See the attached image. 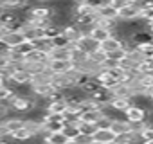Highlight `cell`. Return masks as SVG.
Wrapping results in <instances>:
<instances>
[{
    "instance_id": "6da1fadb",
    "label": "cell",
    "mask_w": 153,
    "mask_h": 144,
    "mask_svg": "<svg viewBox=\"0 0 153 144\" xmlns=\"http://www.w3.org/2000/svg\"><path fill=\"white\" fill-rule=\"evenodd\" d=\"M124 119L128 121V122H139V121H146V117H148V110H144L142 106H139V105H130L124 112Z\"/></svg>"
},
{
    "instance_id": "7a4b0ae2",
    "label": "cell",
    "mask_w": 153,
    "mask_h": 144,
    "mask_svg": "<svg viewBox=\"0 0 153 144\" xmlns=\"http://www.w3.org/2000/svg\"><path fill=\"white\" fill-rule=\"evenodd\" d=\"M139 15H140V6L139 4H128L117 11V20L119 22H131V20H137Z\"/></svg>"
},
{
    "instance_id": "3957f363",
    "label": "cell",
    "mask_w": 153,
    "mask_h": 144,
    "mask_svg": "<svg viewBox=\"0 0 153 144\" xmlns=\"http://www.w3.org/2000/svg\"><path fill=\"white\" fill-rule=\"evenodd\" d=\"M74 45H76V47H79L81 50H85L87 54H92L94 50L99 49V43H97L96 40H92V38L88 36V33H83L78 40L74 42Z\"/></svg>"
},
{
    "instance_id": "277c9868",
    "label": "cell",
    "mask_w": 153,
    "mask_h": 144,
    "mask_svg": "<svg viewBox=\"0 0 153 144\" xmlns=\"http://www.w3.org/2000/svg\"><path fill=\"white\" fill-rule=\"evenodd\" d=\"M45 65H47V70L52 72V74H65L72 67L70 59H47Z\"/></svg>"
},
{
    "instance_id": "5b68a950",
    "label": "cell",
    "mask_w": 153,
    "mask_h": 144,
    "mask_svg": "<svg viewBox=\"0 0 153 144\" xmlns=\"http://www.w3.org/2000/svg\"><path fill=\"white\" fill-rule=\"evenodd\" d=\"M68 59H70L72 65H81L88 59V54L85 50H81L79 47H76L74 43H70L68 45Z\"/></svg>"
},
{
    "instance_id": "8992f818",
    "label": "cell",
    "mask_w": 153,
    "mask_h": 144,
    "mask_svg": "<svg viewBox=\"0 0 153 144\" xmlns=\"http://www.w3.org/2000/svg\"><path fill=\"white\" fill-rule=\"evenodd\" d=\"M9 85H27V83H31V74H29V70L24 67V68H20V70H13V74H11V78H9V81H7Z\"/></svg>"
},
{
    "instance_id": "52a82bcc",
    "label": "cell",
    "mask_w": 153,
    "mask_h": 144,
    "mask_svg": "<svg viewBox=\"0 0 153 144\" xmlns=\"http://www.w3.org/2000/svg\"><path fill=\"white\" fill-rule=\"evenodd\" d=\"M88 36H90L92 40H96L97 43H101V42H105L106 38H110V36H112V31H110V29H106V27H103V25L94 24V25L88 29Z\"/></svg>"
},
{
    "instance_id": "ba28073f",
    "label": "cell",
    "mask_w": 153,
    "mask_h": 144,
    "mask_svg": "<svg viewBox=\"0 0 153 144\" xmlns=\"http://www.w3.org/2000/svg\"><path fill=\"white\" fill-rule=\"evenodd\" d=\"M2 40H4V43L7 45V49H15L16 45H20L22 42H25V36H24L22 31H9Z\"/></svg>"
},
{
    "instance_id": "9c48e42d",
    "label": "cell",
    "mask_w": 153,
    "mask_h": 144,
    "mask_svg": "<svg viewBox=\"0 0 153 144\" xmlns=\"http://www.w3.org/2000/svg\"><path fill=\"white\" fill-rule=\"evenodd\" d=\"M119 49H121V40H119L117 36H110V38H106L105 42L99 43V50H103L105 54L115 52V50H119Z\"/></svg>"
},
{
    "instance_id": "30bf717a",
    "label": "cell",
    "mask_w": 153,
    "mask_h": 144,
    "mask_svg": "<svg viewBox=\"0 0 153 144\" xmlns=\"http://www.w3.org/2000/svg\"><path fill=\"white\" fill-rule=\"evenodd\" d=\"M47 59H49V54L38 49H33L24 56V63H47Z\"/></svg>"
},
{
    "instance_id": "8fae6325",
    "label": "cell",
    "mask_w": 153,
    "mask_h": 144,
    "mask_svg": "<svg viewBox=\"0 0 153 144\" xmlns=\"http://www.w3.org/2000/svg\"><path fill=\"white\" fill-rule=\"evenodd\" d=\"M97 18H105V20H117V9H114L108 2H105L103 6H99L96 9Z\"/></svg>"
},
{
    "instance_id": "7c38bea8",
    "label": "cell",
    "mask_w": 153,
    "mask_h": 144,
    "mask_svg": "<svg viewBox=\"0 0 153 144\" xmlns=\"http://www.w3.org/2000/svg\"><path fill=\"white\" fill-rule=\"evenodd\" d=\"M131 103H133V99H130V97H112L108 101V108H112L115 112H124Z\"/></svg>"
},
{
    "instance_id": "4fadbf2b",
    "label": "cell",
    "mask_w": 153,
    "mask_h": 144,
    "mask_svg": "<svg viewBox=\"0 0 153 144\" xmlns=\"http://www.w3.org/2000/svg\"><path fill=\"white\" fill-rule=\"evenodd\" d=\"M115 139V133L110 130V128H105V130H96L94 135H92V140L96 142H101V144H108Z\"/></svg>"
},
{
    "instance_id": "5bb4252c",
    "label": "cell",
    "mask_w": 153,
    "mask_h": 144,
    "mask_svg": "<svg viewBox=\"0 0 153 144\" xmlns=\"http://www.w3.org/2000/svg\"><path fill=\"white\" fill-rule=\"evenodd\" d=\"M61 33L67 36V40H68L70 43H74L76 40H78V38L83 34V31H81L78 25H76V24H72V22H70V24H67V25L61 29Z\"/></svg>"
},
{
    "instance_id": "9a60e30c",
    "label": "cell",
    "mask_w": 153,
    "mask_h": 144,
    "mask_svg": "<svg viewBox=\"0 0 153 144\" xmlns=\"http://www.w3.org/2000/svg\"><path fill=\"white\" fill-rule=\"evenodd\" d=\"M110 94L112 97H130L131 99V90L126 83H117L110 88Z\"/></svg>"
},
{
    "instance_id": "2e32d148",
    "label": "cell",
    "mask_w": 153,
    "mask_h": 144,
    "mask_svg": "<svg viewBox=\"0 0 153 144\" xmlns=\"http://www.w3.org/2000/svg\"><path fill=\"white\" fill-rule=\"evenodd\" d=\"M45 112H47V114H56V115L65 114V112H67V103H65V99H59V101H49Z\"/></svg>"
},
{
    "instance_id": "e0dca14e",
    "label": "cell",
    "mask_w": 153,
    "mask_h": 144,
    "mask_svg": "<svg viewBox=\"0 0 153 144\" xmlns=\"http://www.w3.org/2000/svg\"><path fill=\"white\" fill-rule=\"evenodd\" d=\"M110 130H112L115 135H119V133H126V131H130V122H128L126 119H112V122H110Z\"/></svg>"
},
{
    "instance_id": "ac0fdd59",
    "label": "cell",
    "mask_w": 153,
    "mask_h": 144,
    "mask_svg": "<svg viewBox=\"0 0 153 144\" xmlns=\"http://www.w3.org/2000/svg\"><path fill=\"white\" fill-rule=\"evenodd\" d=\"M27 4H29V0H0V7L2 9H11V11H18Z\"/></svg>"
},
{
    "instance_id": "d6986e66",
    "label": "cell",
    "mask_w": 153,
    "mask_h": 144,
    "mask_svg": "<svg viewBox=\"0 0 153 144\" xmlns=\"http://www.w3.org/2000/svg\"><path fill=\"white\" fill-rule=\"evenodd\" d=\"M101 114H103V110H101V112H96V110H83V112L78 115V121H79V122H94V124H96V121L101 117Z\"/></svg>"
},
{
    "instance_id": "ffe728a7",
    "label": "cell",
    "mask_w": 153,
    "mask_h": 144,
    "mask_svg": "<svg viewBox=\"0 0 153 144\" xmlns=\"http://www.w3.org/2000/svg\"><path fill=\"white\" fill-rule=\"evenodd\" d=\"M16 20H18V13L16 11H11V9H2V11H0V24H2V25L9 27Z\"/></svg>"
},
{
    "instance_id": "44dd1931",
    "label": "cell",
    "mask_w": 153,
    "mask_h": 144,
    "mask_svg": "<svg viewBox=\"0 0 153 144\" xmlns=\"http://www.w3.org/2000/svg\"><path fill=\"white\" fill-rule=\"evenodd\" d=\"M43 140L49 142V144H65L68 139L63 135V131H51V133L43 135Z\"/></svg>"
},
{
    "instance_id": "7402d4cb",
    "label": "cell",
    "mask_w": 153,
    "mask_h": 144,
    "mask_svg": "<svg viewBox=\"0 0 153 144\" xmlns=\"http://www.w3.org/2000/svg\"><path fill=\"white\" fill-rule=\"evenodd\" d=\"M61 131H63V135H65L68 140H74L76 137L79 135V130H78V122H65Z\"/></svg>"
},
{
    "instance_id": "603a6c76",
    "label": "cell",
    "mask_w": 153,
    "mask_h": 144,
    "mask_svg": "<svg viewBox=\"0 0 153 144\" xmlns=\"http://www.w3.org/2000/svg\"><path fill=\"white\" fill-rule=\"evenodd\" d=\"M2 122H4V126H6V130H7V133H9V135H11L15 130H18V128H22V126H24V121H22V119H18V117H9V119H4Z\"/></svg>"
},
{
    "instance_id": "cb8c5ba5",
    "label": "cell",
    "mask_w": 153,
    "mask_h": 144,
    "mask_svg": "<svg viewBox=\"0 0 153 144\" xmlns=\"http://www.w3.org/2000/svg\"><path fill=\"white\" fill-rule=\"evenodd\" d=\"M11 137H13V140H16V142H25V140H29V139L33 137V133H31L25 126H22V128L15 130V131L11 133Z\"/></svg>"
},
{
    "instance_id": "d4e9b609",
    "label": "cell",
    "mask_w": 153,
    "mask_h": 144,
    "mask_svg": "<svg viewBox=\"0 0 153 144\" xmlns=\"http://www.w3.org/2000/svg\"><path fill=\"white\" fill-rule=\"evenodd\" d=\"M33 47L34 49H38V50H43V52H47L49 54V50L52 49V43H51V40L49 38H36V40H33Z\"/></svg>"
},
{
    "instance_id": "484cf974",
    "label": "cell",
    "mask_w": 153,
    "mask_h": 144,
    "mask_svg": "<svg viewBox=\"0 0 153 144\" xmlns=\"http://www.w3.org/2000/svg\"><path fill=\"white\" fill-rule=\"evenodd\" d=\"M51 43H52V47H54V49H65V47H68V45H70V42L67 40V36H65L63 33H59L58 36H54V38L51 40Z\"/></svg>"
},
{
    "instance_id": "4316f807",
    "label": "cell",
    "mask_w": 153,
    "mask_h": 144,
    "mask_svg": "<svg viewBox=\"0 0 153 144\" xmlns=\"http://www.w3.org/2000/svg\"><path fill=\"white\" fill-rule=\"evenodd\" d=\"M61 29H63V27H59V25H56V24H51L49 27H45V29L42 31V34H43V38L52 40L54 36H58V34L61 33Z\"/></svg>"
},
{
    "instance_id": "83f0119b",
    "label": "cell",
    "mask_w": 153,
    "mask_h": 144,
    "mask_svg": "<svg viewBox=\"0 0 153 144\" xmlns=\"http://www.w3.org/2000/svg\"><path fill=\"white\" fill-rule=\"evenodd\" d=\"M78 130H79V133L92 137V135H94V131H96L97 128H96V124H94V122H79V121H78Z\"/></svg>"
},
{
    "instance_id": "f1b7e54d",
    "label": "cell",
    "mask_w": 153,
    "mask_h": 144,
    "mask_svg": "<svg viewBox=\"0 0 153 144\" xmlns=\"http://www.w3.org/2000/svg\"><path fill=\"white\" fill-rule=\"evenodd\" d=\"M13 96H15V90H13V87L9 83H6V85L0 87V101H7Z\"/></svg>"
},
{
    "instance_id": "f546056e",
    "label": "cell",
    "mask_w": 153,
    "mask_h": 144,
    "mask_svg": "<svg viewBox=\"0 0 153 144\" xmlns=\"http://www.w3.org/2000/svg\"><path fill=\"white\" fill-rule=\"evenodd\" d=\"M88 59H90L92 63H96V65H99V67H101V65H103V61L106 59V54H105L103 50H99V49H97V50H94L92 54H88Z\"/></svg>"
},
{
    "instance_id": "4dcf8cb0",
    "label": "cell",
    "mask_w": 153,
    "mask_h": 144,
    "mask_svg": "<svg viewBox=\"0 0 153 144\" xmlns=\"http://www.w3.org/2000/svg\"><path fill=\"white\" fill-rule=\"evenodd\" d=\"M139 72H153V58H144L140 63H137Z\"/></svg>"
},
{
    "instance_id": "1f68e13d",
    "label": "cell",
    "mask_w": 153,
    "mask_h": 144,
    "mask_svg": "<svg viewBox=\"0 0 153 144\" xmlns=\"http://www.w3.org/2000/svg\"><path fill=\"white\" fill-rule=\"evenodd\" d=\"M137 49L142 52V56H144V58H153V42L140 43V45H137Z\"/></svg>"
},
{
    "instance_id": "d6a6232c",
    "label": "cell",
    "mask_w": 153,
    "mask_h": 144,
    "mask_svg": "<svg viewBox=\"0 0 153 144\" xmlns=\"http://www.w3.org/2000/svg\"><path fill=\"white\" fill-rule=\"evenodd\" d=\"M139 137H140L142 142H146V140H153V126H151V124H146V126L140 130Z\"/></svg>"
},
{
    "instance_id": "836d02e7",
    "label": "cell",
    "mask_w": 153,
    "mask_h": 144,
    "mask_svg": "<svg viewBox=\"0 0 153 144\" xmlns=\"http://www.w3.org/2000/svg\"><path fill=\"white\" fill-rule=\"evenodd\" d=\"M33 49H34V47H33V42H27V40L15 47V50H16V52H20L22 56H25V54H27V52H31Z\"/></svg>"
},
{
    "instance_id": "e575fe53",
    "label": "cell",
    "mask_w": 153,
    "mask_h": 144,
    "mask_svg": "<svg viewBox=\"0 0 153 144\" xmlns=\"http://www.w3.org/2000/svg\"><path fill=\"white\" fill-rule=\"evenodd\" d=\"M76 142H78V144H88L90 140H92V137H88V135H83V133H79L78 137H76L74 139Z\"/></svg>"
},
{
    "instance_id": "d590c367",
    "label": "cell",
    "mask_w": 153,
    "mask_h": 144,
    "mask_svg": "<svg viewBox=\"0 0 153 144\" xmlns=\"http://www.w3.org/2000/svg\"><path fill=\"white\" fill-rule=\"evenodd\" d=\"M0 144H15V140L11 135H2L0 137Z\"/></svg>"
},
{
    "instance_id": "8d00e7d4",
    "label": "cell",
    "mask_w": 153,
    "mask_h": 144,
    "mask_svg": "<svg viewBox=\"0 0 153 144\" xmlns=\"http://www.w3.org/2000/svg\"><path fill=\"white\" fill-rule=\"evenodd\" d=\"M7 65H9V61H7L6 54H0V68H4V67H7Z\"/></svg>"
},
{
    "instance_id": "74e56055",
    "label": "cell",
    "mask_w": 153,
    "mask_h": 144,
    "mask_svg": "<svg viewBox=\"0 0 153 144\" xmlns=\"http://www.w3.org/2000/svg\"><path fill=\"white\" fill-rule=\"evenodd\" d=\"M144 97H148L149 101H153V87H148L146 92H144Z\"/></svg>"
},
{
    "instance_id": "f35d334b",
    "label": "cell",
    "mask_w": 153,
    "mask_h": 144,
    "mask_svg": "<svg viewBox=\"0 0 153 144\" xmlns=\"http://www.w3.org/2000/svg\"><path fill=\"white\" fill-rule=\"evenodd\" d=\"M7 52V45L4 43V40H0V54H6Z\"/></svg>"
},
{
    "instance_id": "ab89813d",
    "label": "cell",
    "mask_w": 153,
    "mask_h": 144,
    "mask_svg": "<svg viewBox=\"0 0 153 144\" xmlns=\"http://www.w3.org/2000/svg\"><path fill=\"white\" fill-rule=\"evenodd\" d=\"M2 135H9V133H7V130H6V126H4V122H2V121H0V137H2Z\"/></svg>"
},
{
    "instance_id": "60d3db41",
    "label": "cell",
    "mask_w": 153,
    "mask_h": 144,
    "mask_svg": "<svg viewBox=\"0 0 153 144\" xmlns=\"http://www.w3.org/2000/svg\"><path fill=\"white\" fill-rule=\"evenodd\" d=\"M65 144H78V142H76V140H67Z\"/></svg>"
},
{
    "instance_id": "b9f144b4",
    "label": "cell",
    "mask_w": 153,
    "mask_h": 144,
    "mask_svg": "<svg viewBox=\"0 0 153 144\" xmlns=\"http://www.w3.org/2000/svg\"><path fill=\"white\" fill-rule=\"evenodd\" d=\"M2 85H6V81H4L2 78H0V87H2Z\"/></svg>"
},
{
    "instance_id": "7bdbcfd3",
    "label": "cell",
    "mask_w": 153,
    "mask_h": 144,
    "mask_svg": "<svg viewBox=\"0 0 153 144\" xmlns=\"http://www.w3.org/2000/svg\"><path fill=\"white\" fill-rule=\"evenodd\" d=\"M88 144H101V142H96V140H90Z\"/></svg>"
},
{
    "instance_id": "ee69618b",
    "label": "cell",
    "mask_w": 153,
    "mask_h": 144,
    "mask_svg": "<svg viewBox=\"0 0 153 144\" xmlns=\"http://www.w3.org/2000/svg\"><path fill=\"white\" fill-rule=\"evenodd\" d=\"M38 2H52V0H38Z\"/></svg>"
},
{
    "instance_id": "f6af8a7d",
    "label": "cell",
    "mask_w": 153,
    "mask_h": 144,
    "mask_svg": "<svg viewBox=\"0 0 153 144\" xmlns=\"http://www.w3.org/2000/svg\"><path fill=\"white\" fill-rule=\"evenodd\" d=\"M108 144H119V142H115V140H112V142H108Z\"/></svg>"
},
{
    "instance_id": "bcb514c9",
    "label": "cell",
    "mask_w": 153,
    "mask_h": 144,
    "mask_svg": "<svg viewBox=\"0 0 153 144\" xmlns=\"http://www.w3.org/2000/svg\"><path fill=\"white\" fill-rule=\"evenodd\" d=\"M40 144H49V142H45V140H43V142H40Z\"/></svg>"
},
{
    "instance_id": "7dc6e473",
    "label": "cell",
    "mask_w": 153,
    "mask_h": 144,
    "mask_svg": "<svg viewBox=\"0 0 153 144\" xmlns=\"http://www.w3.org/2000/svg\"><path fill=\"white\" fill-rule=\"evenodd\" d=\"M0 11H2V7H0Z\"/></svg>"
},
{
    "instance_id": "c3c4849f",
    "label": "cell",
    "mask_w": 153,
    "mask_h": 144,
    "mask_svg": "<svg viewBox=\"0 0 153 144\" xmlns=\"http://www.w3.org/2000/svg\"><path fill=\"white\" fill-rule=\"evenodd\" d=\"M105 2H106V0H105Z\"/></svg>"
}]
</instances>
